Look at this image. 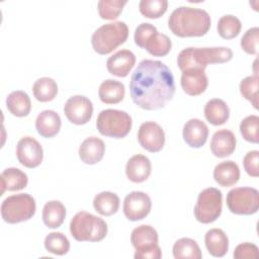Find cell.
<instances>
[{
  "instance_id": "obj_1",
  "label": "cell",
  "mask_w": 259,
  "mask_h": 259,
  "mask_svg": "<svg viewBox=\"0 0 259 259\" xmlns=\"http://www.w3.org/2000/svg\"><path fill=\"white\" fill-rule=\"evenodd\" d=\"M130 93L134 103L143 109L163 108L175 93L173 74L160 61L143 60L131 77Z\"/></svg>"
},
{
  "instance_id": "obj_2",
  "label": "cell",
  "mask_w": 259,
  "mask_h": 259,
  "mask_svg": "<svg viewBox=\"0 0 259 259\" xmlns=\"http://www.w3.org/2000/svg\"><path fill=\"white\" fill-rule=\"evenodd\" d=\"M209 14L199 8L180 6L168 18L170 30L179 37L202 36L210 27Z\"/></svg>"
},
{
  "instance_id": "obj_3",
  "label": "cell",
  "mask_w": 259,
  "mask_h": 259,
  "mask_svg": "<svg viewBox=\"0 0 259 259\" xmlns=\"http://www.w3.org/2000/svg\"><path fill=\"white\" fill-rule=\"evenodd\" d=\"M233 52L226 47L186 48L177 57V65L181 71L189 68L205 70L207 64H221L231 61Z\"/></svg>"
},
{
  "instance_id": "obj_4",
  "label": "cell",
  "mask_w": 259,
  "mask_h": 259,
  "mask_svg": "<svg viewBox=\"0 0 259 259\" xmlns=\"http://www.w3.org/2000/svg\"><path fill=\"white\" fill-rule=\"evenodd\" d=\"M70 232L76 241L99 242L107 235V225L99 217L87 211H79L70 223Z\"/></svg>"
},
{
  "instance_id": "obj_5",
  "label": "cell",
  "mask_w": 259,
  "mask_h": 259,
  "mask_svg": "<svg viewBox=\"0 0 259 259\" xmlns=\"http://www.w3.org/2000/svg\"><path fill=\"white\" fill-rule=\"evenodd\" d=\"M128 36V27L122 21L103 24L97 28L92 36L93 50L99 55H107L122 45Z\"/></svg>"
},
{
  "instance_id": "obj_6",
  "label": "cell",
  "mask_w": 259,
  "mask_h": 259,
  "mask_svg": "<svg viewBox=\"0 0 259 259\" xmlns=\"http://www.w3.org/2000/svg\"><path fill=\"white\" fill-rule=\"evenodd\" d=\"M135 42L138 47L145 49L154 57H164L171 50L172 42L169 36L160 33L151 23H141L135 30Z\"/></svg>"
},
{
  "instance_id": "obj_7",
  "label": "cell",
  "mask_w": 259,
  "mask_h": 259,
  "mask_svg": "<svg viewBox=\"0 0 259 259\" xmlns=\"http://www.w3.org/2000/svg\"><path fill=\"white\" fill-rule=\"evenodd\" d=\"M35 200L28 193L6 197L1 204V215L8 224H17L31 219L35 213Z\"/></svg>"
},
{
  "instance_id": "obj_8",
  "label": "cell",
  "mask_w": 259,
  "mask_h": 259,
  "mask_svg": "<svg viewBox=\"0 0 259 259\" xmlns=\"http://www.w3.org/2000/svg\"><path fill=\"white\" fill-rule=\"evenodd\" d=\"M96 126L102 136L121 139L131 132L132 117L122 110L104 109L97 116Z\"/></svg>"
},
{
  "instance_id": "obj_9",
  "label": "cell",
  "mask_w": 259,
  "mask_h": 259,
  "mask_svg": "<svg viewBox=\"0 0 259 259\" xmlns=\"http://www.w3.org/2000/svg\"><path fill=\"white\" fill-rule=\"evenodd\" d=\"M131 242L136 249L134 255L136 259H160L162 257V251L158 245V233L149 225L134 229Z\"/></svg>"
},
{
  "instance_id": "obj_10",
  "label": "cell",
  "mask_w": 259,
  "mask_h": 259,
  "mask_svg": "<svg viewBox=\"0 0 259 259\" xmlns=\"http://www.w3.org/2000/svg\"><path fill=\"white\" fill-rule=\"evenodd\" d=\"M222 192L214 187H208L198 194L193 210L194 217L199 223L210 224L219 219L222 213Z\"/></svg>"
},
{
  "instance_id": "obj_11",
  "label": "cell",
  "mask_w": 259,
  "mask_h": 259,
  "mask_svg": "<svg viewBox=\"0 0 259 259\" xmlns=\"http://www.w3.org/2000/svg\"><path fill=\"white\" fill-rule=\"evenodd\" d=\"M227 205L236 214H253L259 208V192L253 187H236L227 194Z\"/></svg>"
},
{
  "instance_id": "obj_12",
  "label": "cell",
  "mask_w": 259,
  "mask_h": 259,
  "mask_svg": "<svg viewBox=\"0 0 259 259\" xmlns=\"http://www.w3.org/2000/svg\"><path fill=\"white\" fill-rule=\"evenodd\" d=\"M64 112L70 122L81 125L87 123L91 119L93 105L91 100L86 96L75 95L66 101Z\"/></svg>"
},
{
  "instance_id": "obj_13",
  "label": "cell",
  "mask_w": 259,
  "mask_h": 259,
  "mask_svg": "<svg viewBox=\"0 0 259 259\" xmlns=\"http://www.w3.org/2000/svg\"><path fill=\"white\" fill-rule=\"evenodd\" d=\"M16 156L19 163L24 167L35 168L42 162V147L34 138L23 137L17 143Z\"/></svg>"
},
{
  "instance_id": "obj_14",
  "label": "cell",
  "mask_w": 259,
  "mask_h": 259,
  "mask_svg": "<svg viewBox=\"0 0 259 259\" xmlns=\"http://www.w3.org/2000/svg\"><path fill=\"white\" fill-rule=\"evenodd\" d=\"M152 201L148 194L142 191H133L123 201V213L132 222L144 220L150 212Z\"/></svg>"
},
{
  "instance_id": "obj_15",
  "label": "cell",
  "mask_w": 259,
  "mask_h": 259,
  "mask_svg": "<svg viewBox=\"0 0 259 259\" xmlns=\"http://www.w3.org/2000/svg\"><path fill=\"white\" fill-rule=\"evenodd\" d=\"M139 144L151 153L160 152L165 144V133L155 121H146L141 124L138 132Z\"/></svg>"
},
{
  "instance_id": "obj_16",
  "label": "cell",
  "mask_w": 259,
  "mask_h": 259,
  "mask_svg": "<svg viewBox=\"0 0 259 259\" xmlns=\"http://www.w3.org/2000/svg\"><path fill=\"white\" fill-rule=\"evenodd\" d=\"M180 83L186 94L190 96H197L203 93L207 88L208 79L204 70L199 68H189L182 71Z\"/></svg>"
},
{
  "instance_id": "obj_17",
  "label": "cell",
  "mask_w": 259,
  "mask_h": 259,
  "mask_svg": "<svg viewBox=\"0 0 259 259\" xmlns=\"http://www.w3.org/2000/svg\"><path fill=\"white\" fill-rule=\"evenodd\" d=\"M136 63V56L128 50H120L106 61L107 71L116 77H126Z\"/></svg>"
},
{
  "instance_id": "obj_18",
  "label": "cell",
  "mask_w": 259,
  "mask_h": 259,
  "mask_svg": "<svg viewBox=\"0 0 259 259\" xmlns=\"http://www.w3.org/2000/svg\"><path fill=\"white\" fill-rule=\"evenodd\" d=\"M182 135L184 142L189 147L200 148L207 140L208 127L202 120L198 118H191L185 122Z\"/></svg>"
},
{
  "instance_id": "obj_19",
  "label": "cell",
  "mask_w": 259,
  "mask_h": 259,
  "mask_svg": "<svg viewBox=\"0 0 259 259\" xmlns=\"http://www.w3.org/2000/svg\"><path fill=\"white\" fill-rule=\"evenodd\" d=\"M237 140L233 132L220 130L215 132L210 141V151L218 158H225L232 155L236 149Z\"/></svg>"
},
{
  "instance_id": "obj_20",
  "label": "cell",
  "mask_w": 259,
  "mask_h": 259,
  "mask_svg": "<svg viewBox=\"0 0 259 259\" xmlns=\"http://www.w3.org/2000/svg\"><path fill=\"white\" fill-rule=\"evenodd\" d=\"M151 161L142 154L131 157L125 165L126 177L135 183H141L147 180L151 174Z\"/></svg>"
},
{
  "instance_id": "obj_21",
  "label": "cell",
  "mask_w": 259,
  "mask_h": 259,
  "mask_svg": "<svg viewBox=\"0 0 259 259\" xmlns=\"http://www.w3.org/2000/svg\"><path fill=\"white\" fill-rule=\"evenodd\" d=\"M104 152L105 145L103 141L97 137H89L82 142L78 153L83 163L93 165L101 161Z\"/></svg>"
},
{
  "instance_id": "obj_22",
  "label": "cell",
  "mask_w": 259,
  "mask_h": 259,
  "mask_svg": "<svg viewBox=\"0 0 259 259\" xmlns=\"http://www.w3.org/2000/svg\"><path fill=\"white\" fill-rule=\"evenodd\" d=\"M62 121L60 115L54 110L41 111L35 119V128L42 138H53L61 130Z\"/></svg>"
},
{
  "instance_id": "obj_23",
  "label": "cell",
  "mask_w": 259,
  "mask_h": 259,
  "mask_svg": "<svg viewBox=\"0 0 259 259\" xmlns=\"http://www.w3.org/2000/svg\"><path fill=\"white\" fill-rule=\"evenodd\" d=\"M204 243L208 253L213 257H223L229 250V239L221 229H210L204 236Z\"/></svg>"
},
{
  "instance_id": "obj_24",
  "label": "cell",
  "mask_w": 259,
  "mask_h": 259,
  "mask_svg": "<svg viewBox=\"0 0 259 259\" xmlns=\"http://www.w3.org/2000/svg\"><path fill=\"white\" fill-rule=\"evenodd\" d=\"M215 182L224 187L236 184L240 178L239 166L233 161H225L218 164L213 170Z\"/></svg>"
},
{
  "instance_id": "obj_25",
  "label": "cell",
  "mask_w": 259,
  "mask_h": 259,
  "mask_svg": "<svg viewBox=\"0 0 259 259\" xmlns=\"http://www.w3.org/2000/svg\"><path fill=\"white\" fill-rule=\"evenodd\" d=\"M0 178H1V186H2L0 195H3V193L6 190L8 191L21 190L26 187L28 182L27 175L20 169L14 168V167L5 169L1 173Z\"/></svg>"
},
{
  "instance_id": "obj_26",
  "label": "cell",
  "mask_w": 259,
  "mask_h": 259,
  "mask_svg": "<svg viewBox=\"0 0 259 259\" xmlns=\"http://www.w3.org/2000/svg\"><path fill=\"white\" fill-rule=\"evenodd\" d=\"M204 116L213 125L224 124L230 116V109L227 103L219 98L210 99L204 106Z\"/></svg>"
},
{
  "instance_id": "obj_27",
  "label": "cell",
  "mask_w": 259,
  "mask_h": 259,
  "mask_svg": "<svg viewBox=\"0 0 259 259\" xmlns=\"http://www.w3.org/2000/svg\"><path fill=\"white\" fill-rule=\"evenodd\" d=\"M6 107L12 115L23 117L30 112L31 101L27 93L21 90H16L8 94L6 98Z\"/></svg>"
},
{
  "instance_id": "obj_28",
  "label": "cell",
  "mask_w": 259,
  "mask_h": 259,
  "mask_svg": "<svg viewBox=\"0 0 259 259\" xmlns=\"http://www.w3.org/2000/svg\"><path fill=\"white\" fill-rule=\"evenodd\" d=\"M124 92V85L121 82L107 79L100 84L98 95L103 103L116 104L123 99Z\"/></svg>"
},
{
  "instance_id": "obj_29",
  "label": "cell",
  "mask_w": 259,
  "mask_h": 259,
  "mask_svg": "<svg viewBox=\"0 0 259 259\" xmlns=\"http://www.w3.org/2000/svg\"><path fill=\"white\" fill-rule=\"evenodd\" d=\"M66 208L59 200L48 201L42 208V222L50 229H57L64 223Z\"/></svg>"
},
{
  "instance_id": "obj_30",
  "label": "cell",
  "mask_w": 259,
  "mask_h": 259,
  "mask_svg": "<svg viewBox=\"0 0 259 259\" xmlns=\"http://www.w3.org/2000/svg\"><path fill=\"white\" fill-rule=\"evenodd\" d=\"M95 210L101 215H111L118 210L119 197L110 191H102L95 195L93 199Z\"/></svg>"
},
{
  "instance_id": "obj_31",
  "label": "cell",
  "mask_w": 259,
  "mask_h": 259,
  "mask_svg": "<svg viewBox=\"0 0 259 259\" xmlns=\"http://www.w3.org/2000/svg\"><path fill=\"white\" fill-rule=\"evenodd\" d=\"M175 259H200L202 257L198 244L190 238H181L173 245Z\"/></svg>"
},
{
  "instance_id": "obj_32",
  "label": "cell",
  "mask_w": 259,
  "mask_h": 259,
  "mask_svg": "<svg viewBox=\"0 0 259 259\" xmlns=\"http://www.w3.org/2000/svg\"><path fill=\"white\" fill-rule=\"evenodd\" d=\"M32 92L36 100L40 102H48L57 96L58 85L54 79L41 77L33 83Z\"/></svg>"
},
{
  "instance_id": "obj_33",
  "label": "cell",
  "mask_w": 259,
  "mask_h": 259,
  "mask_svg": "<svg viewBox=\"0 0 259 259\" xmlns=\"http://www.w3.org/2000/svg\"><path fill=\"white\" fill-rule=\"evenodd\" d=\"M242 28L241 21L238 17L228 14L219 19L218 32L221 37L225 39H231L239 35Z\"/></svg>"
},
{
  "instance_id": "obj_34",
  "label": "cell",
  "mask_w": 259,
  "mask_h": 259,
  "mask_svg": "<svg viewBox=\"0 0 259 259\" xmlns=\"http://www.w3.org/2000/svg\"><path fill=\"white\" fill-rule=\"evenodd\" d=\"M45 248L50 253L65 255L70 250V242L64 234L60 232H53L47 235L45 239Z\"/></svg>"
},
{
  "instance_id": "obj_35",
  "label": "cell",
  "mask_w": 259,
  "mask_h": 259,
  "mask_svg": "<svg viewBox=\"0 0 259 259\" xmlns=\"http://www.w3.org/2000/svg\"><path fill=\"white\" fill-rule=\"evenodd\" d=\"M126 2V0H100L97 4L99 16L106 20L117 18Z\"/></svg>"
},
{
  "instance_id": "obj_36",
  "label": "cell",
  "mask_w": 259,
  "mask_h": 259,
  "mask_svg": "<svg viewBox=\"0 0 259 259\" xmlns=\"http://www.w3.org/2000/svg\"><path fill=\"white\" fill-rule=\"evenodd\" d=\"M258 87L259 78L257 74L244 78L240 83L241 94L245 99L249 100L256 109L258 108Z\"/></svg>"
},
{
  "instance_id": "obj_37",
  "label": "cell",
  "mask_w": 259,
  "mask_h": 259,
  "mask_svg": "<svg viewBox=\"0 0 259 259\" xmlns=\"http://www.w3.org/2000/svg\"><path fill=\"white\" fill-rule=\"evenodd\" d=\"M166 0H142L139 4L140 12L147 18L156 19L161 17L167 10Z\"/></svg>"
},
{
  "instance_id": "obj_38",
  "label": "cell",
  "mask_w": 259,
  "mask_h": 259,
  "mask_svg": "<svg viewBox=\"0 0 259 259\" xmlns=\"http://www.w3.org/2000/svg\"><path fill=\"white\" fill-rule=\"evenodd\" d=\"M259 117L257 115H249L245 117L240 123V133L247 142L257 144L259 141L258 135Z\"/></svg>"
},
{
  "instance_id": "obj_39",
  "label": "cell",
  "mask_w": 259,
  "mask_h": 259,
  "mask_svg": "<svg viewBox=\"0 0 259 259\" xmlns=\"http://www.w3.org/2000/svg\"><path fill=\"white\" fill-rule=\"evenodd\" d=\"M259 45V28L257 26L249 28L241 38L242 49L249 55L258 54Z\"/></svg>"
},
{
  "instance_id": "obj_40",
  "label": "cell",
  "mask_w": 259,
  "mask_h": 259,
  "mask_svg": "<svg viewBox=\"0 0 259 259\" xmlns=\"http://www.w3.org/2000/svg\"><path fill=\"white\" fill-rule=\"evenodd\" d=\"M233 256L236 259H245V258L257 259L259 258V250L255 244L246 242L236 247Z\"/></svg>"
},
{
  "instance_id": "obj_41",
  "label": "cell",
  "mask_w": 259,
  "mask_h": 259,
  "mask_svg": "<svg viewBox=\"0 0 259 259\" xmlns=\"http://www.w3.org/2000/svg\"><path fill=\"white\" fill-rule=\"evenodd\" d=\"M259 152L257 150L248 152L243 160V165L245 171L248 173V175L252 177H258L259 176Z\"/></svg>"
}]
</instances>
